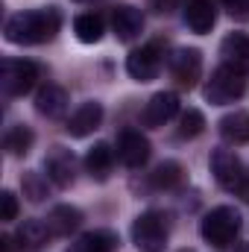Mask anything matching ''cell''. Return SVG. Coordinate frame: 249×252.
<instances>
[{"instance_id":"obj_1","label":"cell","mask_w":249,"mask_h":252,"mask_svg":"<svg viewBox=\"0 0 249 252\" xmlns=\"http://www.w3.org/2000/svg\"><path fill=\"white\" fill-rule=\"evenodd\" d=\"M62 27V15L59 9L47 6V9H32V12H18L6 21L3 27V35L9 44H44L50 41Z\"/></svg>"},{"instance_id":"obj_2","label":"cell","mask_w":249,"mask_h":252,"mask_svg":"<svg viewBox=\"0 0 249 252\" xmlns=\"http://www.w3.org/2000/svg\"><path fill=\"white\" fill-rule=\"evenodd\" d=\"M241 214L232 208V205H220V208H211L202 223H199V235L208 247H214L217 252L229 250L235 244V238L241 235Z\"/></svg>"},{"instance_id":"obj_3","label":"cell","mask_w":249,"mask_h":252,"mask_svg":"<svg viewBox=\"0 0 249 252\" xmlns=\"http://www.w3.org/2000/svg\"><path fill=\"white\" fill-rule=\"evenodd\" d=\"M244 91H247L244 73L235 70V67H229V64H220V67L211 73V79L205 82V88H202L205 100L214 103V106H229V103L241 100Z\"/></svg>"},{"instance_id":"obj_4","label":"cell","mask_w":249,"mask_h":252,"mask_svg":"<svg viewBox=\"0 0 249 252\" xmlns=\"http://www.w3.org/2000/svg\"><path fill=\"white\" fill-rule=\"evenodd\" d=\"M167 238H170V229H167L164 214L144 211V214L135 217V223H132V241H135V247L141 252H164Z\"/></svg>"},{"instance_id":"obj_5","label":"cell","mask_w":249,"mask_h":252,"mask_svg":"<svg viewBox=\"0 0 249 252\" xmlns=\"http://www.w3.org/2000/svg\"><path fill=\"white\" fill-rule=\"evenodd\" d=\"M38 79V64L30 59H3V73H0V85L6 97H24L27 91H32Z\"/></svg>"},{"instance_id":"obj_6","label":"cell","mask_w":249,"mask_h":252,"mask_svg":"<svg viewBox=\"0 0 249 252\" xmlns=\"http://www.w3.org/2000/svg\"><path fill=\"white\" fill-rule=\"evenodd\" d=\"M211 173H214L217 185L226 188V190H235L238 182L247 176L241 158H238L232 150H214V153H211Z\"/></svg>"},{"instance_id":"obj_7","label":"cell","mask_w":249,"mask_h":252,"mask_svg":"<svg viewBox=\"0 0 249 252\" xmlns=\"http://www.w3.org/2000/svg\"><path fill=\"white\" fill-rule=\"evenodd\" d=\"M44 170H47V179H50L53 185L67 188V185H73V179H76V158H73L70 150L53 147V150L44 156Z\"/></svg>"},{"instance_id":"obj_8","label":"cell","mask_w":249,"mask_h":252,"mask_svg":"<svg viewBox=\"0 0 249 252\" xmlns=\"http://www.w3.org/2000/svg\"><path fill=\"white\" fill-rule=\"evenodd\" d=\"M118 158L132 170L144 167L147 158H150V141L138 129H124L121 138H118Z\"/></svg>"},{"instance_id":"obj_9","label":"cell","mask_w":249,"mask_h":252,"mask_svg":"<svg viewBox=\"0 0 249 252\" xmlns=\"http://www.w3.org/2000/svg\"><path fill=\"white\" fill-rule=\"evenodd\" d=\"M176 112H179V97L173 91H158L144 106L141 121H144V126H150V129H158V126L167 124L170 118H176Z\"/></svg>"},{"instance_id":"obj_10","label":"cell","mask_w":249,"mask_h":252,"mask_svg":"<svg viewBox=\"0 0 249 252\" xmlns=\"http://www.w3.org/2000/svg\"><path fill=\"white\" fill-rule=\"evenodd\" d=\"M170 73H173V79H176L179 85L193 88L196 79H199V73H202V56H199V50H193V47L176 50V53L170 56Z\"/></svg>"},{"instance_id":"obj_11","label":"cell","mask_w":249,"mask_h":252,"mask_svg":"<svg viewBox=\"0 0 249 252\" xmlns=\"http://www.w3.org/2000/svg\"><path fill=\"white\" fill-rule=\"evenodd\" d=\"M126 70H129V76L138 79V82H150V79H156L158 70H161V56H158V50H156V47L132 50L129 59H126Z\"/></svg>"},{"instance_id":"obj_12","label":"cell","mask_w":249,"mask_h":252,"mask_svg":"<svg viewBox=\"0 0 249 252\" xmlns=\"http://www.w3.org/2000/svg\"><path fill=\"white\" fill-rule=\"evenodd\" d=\"M182 21L190 32L196 35H205L211 32L214 21H217V12H214V3L211 0H187L182 6Z\"/></svg>"},{"instance_id":"obj_13","label":"cell","mask_w":249,"mask_h":252,"mask_svg":"<svg viewBox=\"0 0 249 252\" xmlns=\"http://www.w3.org/2000/svg\"><path fill=\"white\" fill-rule=\"evenodd\" d=\"M220 56L223 62L241 73H249V35L244 32H229L220 44Z\"/></svg>"},{"instance_id":"obj_14","label":"cell","mask_w":249,"mask_h":252,"mask_svg":"<svg viewBox=\"0 0 249 252\" xmlns=\"http://www.w3.org/2000/svg\"><path fill=\"white\" fill-rule=\"evenodd\" d=\"M112 27H115V35L121 41H135L141 35V30H144V15H141V9L124 3V6H118L112 12Z\"/></svg>"},{"instance_id":"obj_15","label":"cell","mask_w":249,"mask_h":252,"mask_svg":"<svg viewBox=\"0 0 249 252\" xmlns=\"http://www.w3.org/2000/svg\"><path fill=\"white\" fill-rule=\"evenodd\" d=\"M53 232H50V226L44 223V220H24L18 229H15V241H18V250L21 252H35L41 250L44 244H47V238H50Z\"/></svg>"},{"instance_id":"obj_16","label":"cell","mask_w":249,"mask_h":252,"mask_svg":"<svg viewBox=\"0 0 249 252\" xmlns=\"http://www.w3.org/2000/svg\"><path fill=\"white\" fill-rule=\"evenodd\" d=\"M100 124H103V106L100 103H82L70 115V121H67V135L85 138V135H91Z\"/></svg>"},{"instance_id":"obj_17","label":"cell","mask_w":249,"mask_h":252,"mask_svg":"<svg viewBox=\"0 0 249 252\" xmlns=\"http://www.w3.org/2000/svg\"><path fill=\"white\" fill-rule=\"evenodd\" d=\"M35 112L44 115V118H50V121L62 118L64 112H67V91L59 88V85H44L38 91V97H35Z\"/></svg>"},{"instance_id":"obj_18","label":"cell","mask_w":249,"mask_h":252,"mask_svg":"<svg viewBox=\"0 0 249 252\" xmlns=\"http://www.w3.org/2000/svg\"><path fill=\"white\" fill-rule=\"evenodd\" d=\"M112 167H115V150L109 147V144H94L91 150H88V156H85V170L91 173V179H97V182H106L109 179V173H112Z\"/></svg>"},{"instance_id":"obj_19","label":"cell","mask_w":249,"mask_h":252,"mask_svg":"<svg viewBox=\"0 0 249 252\" xmlns=\"http://www.w3.org/2000/svg\"><path fill=\"white\" fill-rule=\"evenodd\" d=\"M115 247H118V238L109 229H94V232L79 235L67 247V252H115Z\"/></svg>"},{"instance_id":"obj_20","label":"cell","mask_w":249,"mask_h":252,"mask_svg":"<svg viewBox=\"0 0 249 252\" xmlns=\"http://www.w3.org/2000/svg\"><path fill=\"white\" fill-rule=\"evenodd\" d=\"M220 135L229 144H249V112H229L220 121Z\"/></svg>"},{"instance_id":"obj_21","label":"cell","mask_w":249,"mask_h":252,"mask_svg":"<svg viewBox=\"0 0 249 252\" xmlns=\"http://www.w3.org/2000/svg\"><path fill=\"white\" fill-rule=\"evenodd\" d=\"M79 223H82V211L73 205H56L47 217V226L53 235H70L73 229H79Z\"/></svg>"},{"instance_id":"obj_22","label":"cell","mask_w":249,"mask_h":252,"mask_svg":"<svg viewBox=\"0 0 249 252\" xmlns=\"http://www.w3.org/2000/svg\"><path fill=\"white\" fill-rule=\"evenodd\" d=\"M73 32H76V38H79L82 44H97V41L103 38L106 27H103V18H100V15L85 12V15H79V18L73 21Z\"/></svg>"},{"instance_id":"obj_23","label":"cell","mask_w":249,"mask_h":252,"mask_svg":"<svg viewBox=\"0 0 249 252\" xmlns=\"http://www.w3.org/2000/svg\"><path fill=\"white\" fill-rule=\"evenodd\" d=\"M32 141H35V135H32V129L24 124L12 126L9 132H6V138H3V147H6V153L9 156H27L30 153V147H32Z\"/></svg>"},{"instance_id":"obj_24","label":"cell","mask_w":249,"mask_h":252,"mask_svg":"<svg viewBox=\"0 0 249 252\" xmlns=\"http://www.w3.org/2000/svg\"><path fill=\"white\" fill-rule=\"evenodd\" d=\"M179 182H182V167H179L176 161H164V164H158L156 173H153V185L161 188V190L176 188Z\"/></svg>"},{"instance_id":"obj_25","label":"cell","mask_w":249,"mask_h":252,"mask_svg":"<svg viewBox=\"0 0 249 252\" xmlns=\"http://www.w3.org/2000/svg\"><path fill=\"white\" fill-rule=\"evenodd\" d=\"M202 129H205V118H202V112H199V109H187L185 115L179 118V129H176V135L190 141V138L202 135Z\"/></svg>"},{"instance_id":"obj_26","label":"cell","mask_w":249,"mask_h":252,"mask_svg":"<svg viewBox=\"0 0 249 252\" xmlns=\"http://www.w3.org/2000/svg\"><path fill=\"white\" fill-rule=\"evenodd\" d=\"M21 188H24V196L30 202H44V196H47V179L41 173H32L30 170V173H24Z\"/></svg>"},{"instance_id":"obj_27","label":"cell","mask_w":249,"mask_h":252,"mask_svg":"<svg viewBox=\"0 0 249 252\" xmlns=\"http://www.w3.org/2000/svg\"><path fill=\"white\" fill-rule=\"evenodd\" d=\"M15 217H18V199H15L12 190H3V193H0V220L9 223V220H15Z\"/></svg>"},{"instance_id":"obj_28","label":"cell","mask_w":249,"mask_h":252,"mask_svg":"<svg viewBox=\"0 0 249 252\" xmlns=\"http://www.w3.org/2000/svg\"><path fill=\"white\" fill-rule=\"evenodd\" d=\"M223 6L235 21H249V0H223Z\"/></svg>"},{"instance_id":"obj_29","label":"cell","mask_w":249,"mask_h":252,"mask_svg":"<svg viewBox=\"0 0 249 252\" xmlns=\"http://www.w3.org/2000/svg\"><path fill=\"white\" fill-rule=\"evenodd\" d=\"M235 190H238V196H241V199H247V202H249V173L238 182V188H235Z\"/></svg>"},{"instance_id":"obj_30","label":"cell","mask_w":249,"mask_h":252,"mask_svg":"<svg viewBox=\"0 0 249 252\" xmlns=\"http://www.w3.org/2000/svg\"><path fill=\"white\" fill-rule=\"evenodd\" d=\"M235 252H249V241H247V244H241V247H238Z\"/></svg>"},{"instance_id":"obj_31","label":"cell","mask_w":249,"mask_h":252,"mask_svg":"<svg viewBox=\"0 0 249 252\" xmlns=\"http://www.w3.org/2000/svg\"><path fill=\"white\" fill-rule=\"evenodd\" d=\"M182 252H193V250H182Z\"/></svg>"},{"instance_id":"obj_32","label":"cell","mask_w":249,"mask_h":252,"mask_svg":"<svg viewBox=\"0 0 249 252\" xmlns=\"http://www.w3.org/2000/svg\"><path fill=\"white\" fill-rule=\"evenodd\" d=\"M79 3H85V0H79Z\"/></svg>"}]
</instances>
